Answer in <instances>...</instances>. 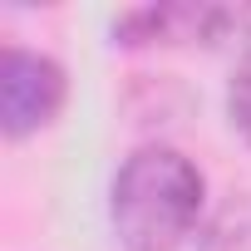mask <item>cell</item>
Listing matches in <instances>:
<instances>
[{
  "instance_id": "6da1fadb",
  "label": "cell",
  "mask_w": 251,
  "mask_h": 251,
  "mask_svg": "<svg viewBox=\"0 0 251 251\" xmlns=\"http://www.w3.org/2000/svg\"><path fill=\"white\" fill-rule=\"evenodd\" d=\"M207 177L173 143H138L108 187V222L123 251H182L202 236Z\"/></svg>"
},
{
  "instance_id": "7a4b0ae2",
  "label": "cell",
  "mask_w": 251,
  "mask_h": 251,
  "mask_svg": "<svg viewBox=\"0 0 251 251\" xmlns=\"http://www.w3.org/2000/svg\"><path fill=\"white\" fill-rule=\"evenodd\" d=\"M113 45L123 50H182V45H251V5H192V0H168V5H133L113 15Z\"/></svg>"
},
{
  "instance_id": "3957f363",
  "label": "cell",
  "mask_w": 251,
  "mask_h": 251,
  "mask_svg": "<svg viewBox=\"0 0 251 251\" xmlns=\"http://www.w3.org/2000/svg\"><path fill=\"white\" fill-rule=\"evenodd\" d=\"M64 99H69V74L54 54L5 45L0 54V133L10 143L45 133L64 113Z\"/></svg>"
},
{
  "instance_id": "277c9868",
  "label": "cell",
  "mask_w": 251,
  "mask_h": 251,
  "mask_svg": "<svg viewBox=\"0 0 251 251\" xmlns=\"http://www.w3.org/2000/svg\"><path fill=\"white\" fill-rule=\"evenodd\" d=\"M197 251H251V192H246V197H231V202L207 222Z\"/></svg>"
},
{
  "instance_id": "5b68a950",
  "label": "cell",
  "mask_w": 251,
  "mask_h": 251,
  "mask_svg": "<svg viewBox=\"0 0 251 251\" xmlns=\"http://www.w3.org/2000/svg\"><path fill=\"white\" fill-rule=\"evenodd\" d=\"M226 118H231V128H236V138L251 148V59L231 74V84H226Z\"/></svg>"
}]
</instances>
